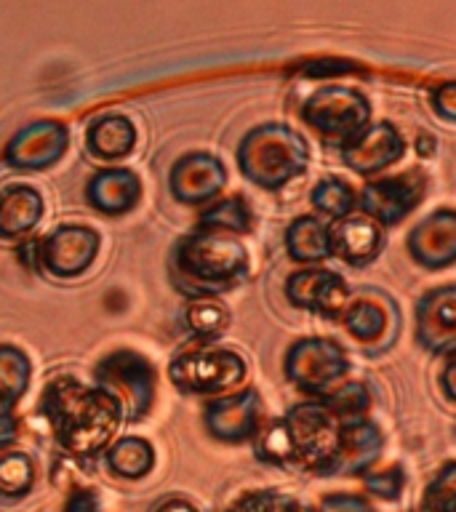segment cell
Instances as JSON below:
<instances>
[{
  "instance_id": "obj_1",
  "label": "cell",
  "mask_w": 456,
  "mask_h": 512,
  "mask_svg": "<svg viewBox=\"0 0 456 512\" xmlns=\"http://www.w3.org/2000/svg\"><path fill=\"white\" fill-rule=\"evenodd\" d=\"M40 408L56 443L75 456H96L115 440L123 411L102 387L78 379H56L43 390Z\"/></svg>"
},
{
  "instance_id": "obj_2",
  "label": "cell",
  "mask_w": 456,
  "mask_h": 512,
  "mask_svg": "<svg viewBox=\"0 0 456 512\" xmlns=\"http://www.w3.org/2000/svg\"><path fill=\"white\" fill-rule=\"evenodd\" d=\"M174 267L182 291L200 299L235 286L248 272V251L235 232L198 227L176 246Z\"/></svg>"
},
{
  "instance_id": "obj_3",
  "label": "cell",
  "mask_w": 456,
  "mask_h": 512,
  "mask_svg": "<svg viewBox=\"0 0 456 512\" xmlns=\"http://www.w3.org/2000/svg\"><path fill=\"white\" fill-rule=\"evenodd\" d=\"M310 163V144L299 131L267 123L243 136L238 150L240 171L264 190H280Z\"/></svg>"
},
{
  "instance_id": "obj_4",
  "label": "cell",
  "mask_w": 456,
  "mask_h": 512,
  "mask_svg": "<svg viewBox=\"0 0 456 512\" xmlns=\"http://www.w3.org/2000/svg\"><path fill=\"white\" fill-rule=\"evenodd\" d=\"M283 419L294 443V467L334 475L342 443V419L323 400L294 406Z\"/></svg>"
},
{
  "instance_id": "obj_5",
  "label": "cell",
  "mask_w": 456,
  "mask_h": 512,
  "mask_svg": "<svg viewBox=\"0 0 456 512\" xmlns=\"http://www.w3.org/2000/svg\"><path fill=\"white\" fill-rule=\"evenodd\" d=\"M96 387H102L123 411V419H142L155 400V368L134 350H118L96 366Z\"/></svg>"
},
{
  "instance_id": "obj_6",
  "label": "cell",
  "mask_w": 456,
  "mask_h": 512,
  "mask_svg": "<svg viewBox=\"0 0 456 512\" xmlns=\"http://www.w3.org/2000/svg\"><path fill=\"white\" fill-rule=\"evenodd\" d=\"M171 382L190 395H214L238 387L246 379V360L238 352L200 344L195 350L182 352L168 368Z\"/></svg>"
},
{
  "instance_id": "obj_7",
  "label": "cell",
  "mask_w": 456,
  "mask_h": 512,
  "mask_svg": "<svg viewBox=\"0 0 456 512\" xmlns=\"http://www.w3.org/2000/svg\"><path fill=\"white\" fill-rule=\"evenodd\" d=\"M302 118L318 134L352 139L371 120L368 99L350 86H323L304 102Z\"/></svg>"
},
{
  "instance_id": "obj_8",
  "label": "cell",
  "mask_w": 456,
  "mask_h": 512,
  "mask_svg": "<svg viewBox=\"0 0 456 512\" xmlns=\"http://www.w3.org/2000/svg\"><path fill=\"white\" fill-rule=\"evenodd\" d=\"M347 374L350 358L331 339H302L286 355V376L310 395H326Z\"/></svg>"
},
{
  "instance_id": "obj_9",
  "label": "cell",
  "mask_w": 456,
  "mask_h": 512,
  "mask_svg": "<svg viewBox=\"0 0 456 512\" xmlns=\"http://www.w3.org/2000/svg\"><path fill=\"white\" fill-rule=\"evenodd\" d=\"M99 235L86 224H64L48 235L38 248L43 270L54 278H78L94 264Z\"/></svg>"
},
{
  "instance_id": "obj_10",
  "label": "cell",
  "mask_w": 456,
  "mask_h": 512,
  "mask_svg": "<svg viewBox=\"0 0 456 512\" xmlns=\"http://www.w3.org/2000/svg\"><path fill=\"white\" fill-rule=\"evenodd\" d=\"M424 190H427V182L419 171L387 176V179L368 184L360 195V208L374 222L398 224L422 203Z\"/></svg>"
},
{
  "instance_id": "obj_11",
  "label": "cell",
  "mask_w": 456,
  "mask_h": 512,
  "mask_svg": "<svg viewBox=\"0 0 456 512\" xmlns=\"http://www.w3.org/2000/svg\"><path fill=\"white\" fill-rule=\"evenodd\" d=\"M67 144H70V134L62 123L38 120V123H30L22 131H16V136L6 147V160L8 166L24 168V171H43L62 158Z\"/></svg>"
},
{
  "instance_id": "obj_12",
  "label": "cell",
  "mask_w": 456,
  "mask_h": 512,
  "mask_svg": "<svg viewBox=\"0 0 456 512\" xmlns=\"http://www.w3.org/2000/svg\"><path fill=\"white\" fill-rule=\"evenodd\" d=\"M288 302L302 310L318 312L323 318H339L350 302V288L331 270L294 272L286 283Z\"/></svg>"
},
{
  "instance_id": "obj_13",
  "label": "cell",
  "mask_w": 456,
  "mask_h": 512,
  "mask_svg": "<svg viewBox=\"0 0 456 512\" xmlns=\"http://www.w3.org/2000/svg\"><path fill=\"white\" fill-rule=\"evenodd\" d=\"M403 150H406V142L398 134V128L390 123H376L347 139L342 160L355 174H376L398 163L403 158Z\"/></svg>"
},
{
  "instance_id": "obj_14",
  "label": "cell",
  "mask_w": 456,
  "mask_h": 512,
  "mask_svg": "<svg viewBox=\"0 0 456 512\" xmlns=\"http://www.w3.org/2000/svg\"><path fill=\"white\" fill-rule=\"evenodd\" d=\"M259 424H262V400L256 390L235 392L208 403L206 408L208 432L222 443H243L254 438Z\"/></svg>"
},
{
  "instance_id": "obj_15",
  "label": "cell",
  "mask_w": 456,
  "mask_h": 512,
  "mask_svg": "<svg viewBox=\"0 0 456 512\" xmlns=\"http://www.w3.org/2000/svg\"><path fill=\"white\" fill-rule=\"evenodd\" d=\"M224 184H227V171H224L222 160L208 155V152L184 155V158L176 160L174 171H171L174 198L187 203V206L206 203L224 190Z\"/></svg>"
},
{
  "instance_id": "obj_16",
  "label": "cell",
  "mask_w": 456,
  "mask_h": 512,
  "mask_svg": "<svg viewBox=\"0 0 456 512\" xmlns=\"http://www.w3.org/2000/svg\"><path fill=\"white\" fill-rule=\"evenodd\" d=\"M416 336L435 355H448L456 347V288H435L419 302Z\"/></svg>"
},
{
  "instance_id": "obj_17",
  "label": "cell",
  "mask_w": 456,
  "mask_h": 512,
  "mask_svg": "<svg viewBox=\"0 0 456 512\" xmlns=\"http://www.w3.org/2000/svg\"><path fill=\"white\" fill-rule=\"evenodd\" d=\"M408 251L414 259L430 270H443L456 259V214L451 208H443L438 214H430L424 222L414 227L408 235Z\"/></svg>"
},
{
  "instance_id": "obj_18",
  "label": "cell",
  "mask_w": 456,
  "mask_h": 512,
  "mask_svg": "<svg viewBox=\"0 0 456 512\" xmlns=\"http://www.w3.org/2000/svg\"><path fill=\"white\" fill-rule=\"evenodd\" d=\"M384 246L382 224L366 214H347L331 230V254L342 256L347 264H360L376 259Z\"/></svg>"
},
{
  "instance_id": "obj_19",
  "label": "cell",
  "mask_w": 456,
  "mask_h": 512,
  "mask_svg": "<svg viewBox=\"0 0 456 512\" xmlns=\"http://www.w3.org/2000/svg\"><path fill=\"white\" fill-rule=\"evenodd\" d=\"M342 323L355 342L376 344L395 336L398 310H395V304H390L382 296L379 299L363 296V299L347 302V307L342 310Z\"/></svg>"
},
{
  "instance_id": "obj_20",
  "label": "cell",
  "mask_w": 456,
  "mask_h": 512,
  "mask_svg": "<svg viewBox=\"0 0 456 512\" xmlns=\"http://www.w3.org/2000/svg\"><path fill=\"white\" fill-rule=\"evenodd\" d=\"M142 182L128 168H107L88 182V203L102 214H126L139 203Z\"/></svg>"
},
{
  "instance_id": "obj_21",
  "label": "cell",
  "mask_w": 456,
  "mask_h": 512,
  "mask_svg": "<svg viewBox=\"0 0 456 512\" xmlns=\"http://www.w3.org/2000/svg\"><path fill=\"white\" fill-rule=\"evenodd\" d=\"M43 219V198L27 184H14L0 192V238L16 240L30 235Z\"/></svg>"
},
{
  "instance_id": "obj_22",
  "label": "cell",
  "mask_w": 456,
  "mask_h": 512,
  "mask_svg": "<svg viewBox=\"0 0 456 512\" xmlns=\"http://www.w3.org/2000/svg\"><path fill=\"white\" fill-rule=\"evenodd\" d=\"M382 443V432L374 422H368V419L342 422V443H339V459H336L334 472L355 475V472L368 470L382 451Z\"/></svg>"
},
{
  "instance_id": "obj_23",
  "label": "cell",
  "mask_w": 456,
  "mask_h": 512,
  "mask_svg": "<svg viewBox=\"0 0 456 512\" xmlns=\"http://www.w3.org/2000/svg\"><path fill=\"white\" fill-rule=\"evenodd\" d=\"M86 142L88 150L94 152L96 158H126L128 152L134 150L136 128L126 115H104V118L94 120V126L88 128Z\"/></svg>"
},
{
  "instance_id": "obj_24",
  "label": "cell",
  "mask_w": 456,
  "mask_h": 512,
  "mask_svg": "<svg viewBox=\"0 0 456 512\" xmlns=\"http://www.w3.org/2000/svg\"><path fill=\"white\" fill-rule=\"evenodd\" d=\"M286 248L296 262H320L331 256V227L318 216H299L286 232Z\"/></svg>"
},
{
  "instance_id": "obj_25",
  "label": "cell",
  "mask_w": 456,
  "mask_h": 512,
  "mask_svg": "<svg viewBox=\"0 0 456 512\" xmlns=\"http://www.w3.org/2000/svg\"><path fill=\"white\" fill-rule=\"evenodd\" d=\"M107 464L118 478H147L155 467V448H152L150 440L136 438V435L112 440L107 446Z\"/></svg>"
},
{
  "instance_id": "obj_26",
  "label": "cell",
  "mask_w": 456,
  "mask_h": 512,
  "mask_svg": "<svg viewBox=\"0 0 456 512\" xmlns=\"http://www.w3.org/2000/svg\"><path fill=\"white\" fill-rule=\"evenodd\" d=\"M30 358L19 347L0 344V406L14 408L30 384Z\"/></svg>"
},
{
  "instance_id": "obj_27",
  "label": "cell",
  "mask_w": 456,
  "mask_h": 512,
  "mask_svg": "<svg viewBox=\"0 0 456 512\" xmlns=\"http://www.w3.org/2000/svg\"><path fill=\"white\" fill-rule=\"evenodd\" d=\"M254 438L256 459L275 464V467H294V443H291L286 419H272L267 424H259Z\"/></svg>"
},
{
  "instance_id": "obj_28",
  "label": "cell",
  "mask_w": 456,
  "mask_h": 512,
  "mask_svg": "<svg viewBox=\"0 0 456 512\" xmlns=\"http://www.w3.org/2000/svg\"><path fill=\"white\" fill-rule=\"evenodd\" d=\"M184 323L190 328V334L198 336L200 342H214L230 326V310L222 302L200 296L184 312Z\"/></svg>"
},
{
  "instance_id": "obj_29",
  "label": "cell",
  "mask_w": 456,
  "mask_h": 512,
  "mask_svg": "<svg viewBox=\"0 0 456 512\" xmlns=\"http://www.w3.org/2000/svg\"><path fill=\"white\" fill-rule=\"evenodd\" d=\"M254 224V214L251 208L240 195L235 198H224L219 200L216 206H211L208 211H203L200 216L198 227H208V230H224V232H235V235H243V232L251 230Z\"/></svg>"
},
{
  "instance_id": "obj_30",
  "label": "cell",
  "mask_w": 456,
  "mask_h": 512,
  "mask_svg": "<svg viewBox=\"0 0 456 512\" xmlns=\"http://www.w3.org/2000/svg\"><path fill=\"white\" fill-rule=\"evenodd\" d=\"M35 486V462L24 451L0 454V496L16 499L30 494Z\"/></svg>"
},
{
  "instance_id": "obj_31",
  "label": "cell",
  "mask_w": 456,
  "mask_h": 512,
  "mask_svg": "<svg viewBox=\"0 0 456 512\" xmlns=\"http://www.w3.org/2000/svg\"><path fill=\"white\" fill-rule=\"evenodd\" d=\"M312 206L318 208L320 214L331 216V219H342V216L352 214V208H355V192L339 176H328V179L315 184Z\"/></svg>"
},
{
  "instance_id": "obj_32",
  "label": "cell",
  "mask_w": 456,
  "mask_h": 512,
  "mask_svg": "<svg viewBox=\"0 0 456 512\" xmlns=\"http://www.w3.org/2000/svg\"><path fill=\"white\" fill-rule=\"evenodd\" d=\"M323 403H326L342 422H352V419H363V414H366L368 406H371V392L366 390V384L344 382L336 384L331 392H326V395H323Z\"/></svg>"
},
{
  "instance_id": "obj_33",
  "label": "cell",
  "mask_w": 456,
  "mask_h": 512,
  "mask_svg": "<svg viewBox=\"0 0 456 512\" xmlns=\"http://www.w3.org/2000/svg\"><path fill=\"white\" fill-rule=\"evenodd\" d=\"M424 512H456V464L448 462L424 491Z\"/></svg>"
},
{
  "instance_id": "obj_34",
  "label": "cell",
  "mask_w": 456,
  "mask_h": 512,
  "mask_svg": "<svg viewBox=\"0 0 456 512\" xmlns=\"http://www.w3.org/2000/svg\"><path fill=\"white\" fill-rule=\"evenodd\" d=\"M366 488L382 499H398L406 488V472L400 464L387 467V470H371L366 475Z\"/></svg>"
},
{
  "instance_id": "obj_35",
  "label": "cell",
  "mask_w": 456,
  "mask_h": 512,
  "mask_svg": "<svg viewBox=\"0 0 456 512\" xmlns=\"http://www.w3.org/2000/svg\"><path fill=\"white\" fill-rule=\"evenodd\" d=\"M291 496H283L278 491H248L240 499H235L227 512H278Z\"/></svg>"
},
{
  "instance_id": "obj_36",
  "label": "cell",
  "mask_w": 456,
  "mask_h": 512,
  "mask_svg": "<svg viewBox=\"0 0 456 512\" xmlns=\"http://www.w3.org/2000/svg\"><path fill=\"white\" fill-rule=\"evenodd\" d=\"M64 512H102L94 488H75L64 502Z\"/></svg>"
},
{
  "instance_id": "obj_37",
  "label": "cell",
  "mask_w": 456,
  "mask_h": 512,
  "mask_svg": "<svg viewBox=\"0 0 456 512\" xmlns=\"http://www.w3.org/2000/svg\"><path fill=\"white\" fill-rule=\"evenodd\" d=\"M320 512H374L368 507L366 499L350 494H334L323 499V510Z\"/></svg>"
},
{
  "instance_id": "obj_38",
  "label": "cell",
  "mask_w": 456,
  "mask_h": 512,
  "mask_svg": "<svg viewBox=\"0 0 456 512\" xmlns=\"http://www.w3.org/2000/svg\"><path fill=\"white\" fill-rule=\"evenodd\" d=\"M435 112H438L440 118L446 120V123H454L456 120V88L454 83H443V86L435 91Z\"/></svg>"
},
{
  "instance_id": "obj_39",
  "label": "cell",
  "mask_w": 456,
  "mask_h": 512,
  "mask_svg": "<svg viewBox=\"0 0 456 512\" xmlns=\"http://www.w3.org/2000/svg\"><path fill=\"white\" fill-rule=\"evenodd\" d=\"M454 374H456L454 352H448V355H446V368H443V374H440V387H443V395H446V403H454V400H456Z\"/></svg>"
},
{
  "instance_id": "obj_40",
  "label": "cell",
  "mask_w": 456,
  "mask_h": 512,
  "mask_svg": "<svg viewBox=\"0 0 456 512\" xmlns=\"http://www.w3.org/2000/svg\"><path fill=\"white\" fill-rule=\"evenodd\" d=\"M16 438V419L11 408L0 406V451Z\"/></svg>"
},
{
  "instance_id": "obj_41",
  "label": "cell",
  "mask_w": 456,
  "mask_h": 512,
  "mask_svg": "<svg viewBox=\"0 0 456 512\" xmlns=\"http://www.w3.org/2000/svg\"><path fill=\"white\" fill-rule=\"evenodd\" d=\"M155 512H198V510H195L190 502H184V499H166V502L160 504Z\"/></svg>"
}]
</instances>
